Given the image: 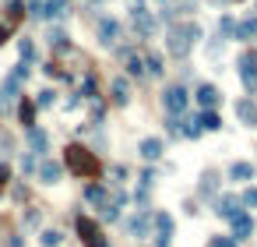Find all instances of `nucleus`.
Returning a JSON list of instances; mask_svg holds the SVG:
<instances>
[{
	"mask_svg": "<svg viewBox=\"0 0 257 247\" xmlns=\"http://www.w3.org/2000/svg\"><path fill=\"white\" fill-rule=\"evenodd\" d=\"M64 163H67V170L74 173V177H81V180H92V177H99V159H95V152H88L85 145H67V152H64Z\"/></svg>",
	"mask_w": 257,
	"mask_h": 247,
	"instance_id": "1",
	"label": "nucleus"
},
{
	"mask_svg": "<svg viewBox=\"0 0 257 247\" xmlns=\"http://www.w3.org/2000/svg\"><path fill=\"white\" fill-rule=\"evenodd\" d=\"M198 39H201V25L198 21H184V25H173L169 28V42H165V46H169L173 57H187Z\"/></svg>",
	"mask_w": 257,
	"mask_h": 247,
	"instance_id": "2",
	"label": "nucleus"
},
{
	"mask_svg": "<svg viewBox=\"0 0 257 247\" xmlns=\"http://www.w3.org/2000/svg\"><path fill=\"white\" fill-rule=\"evenodd\" d=\"M130 25H134V32H138L141 39H152L155 28H159V21L152 18V11H145L141 0H134V4H130Z\"/></svg>",
	"mask_w": 257,
	"mask_h": 247,
	"instance_id": "3",
	"label": "nucleus"
},
{
	"mask_svg": "<svg viewBox=\"0 0 257 247\" xmlns=\"http://www.w3.org/2000/svg\"><path fill=\"white\" fill-rule=\"evenodd\" d=\"M236 71H239V81L254 92V89H257V50H243V53H239Z\"/></svg>",
	"mask_w": 257,
	"mask_h": 247,
	"instance_id": "4",
	"label": "nucleus"
},
{
	"mask_svg": "<svg viewBox=\"0 0 257 247\" xmlns=\"http://www.w3.org/2000/svg\"><path fill=\"white\" fill-rule=\"evenodd\" d=\"M187 103H190V95H187V89H184V85H169V89L162 92V106L169 110L173 117H184Z\"/></svg>",
	"mask_w": 257,
	"mask_h": 247,
	"instance_id": "5",
	"label": "nucleus"
},
{
	"mask_svg": "<svg viewBox=\"0 0 257 247\" xmlns=\"http://www.w3.org/2000/svg\"><path fill=\"white\" fill-rule=\"evenodd\" d=\"M78 237L85 247H110L102 237V229L95 226V219H88V215H78Z\"/></svg>",
	"mask_w": 257,
	"mask_h": 247,
	"instance_id": "6",
	"label": "nucleus"
},
{
	"mask_svg": "<svg viewBox=\"0 0 257 247\" xmlns=\"http://www.w3.org/2000/svg\"><path fill=\"white\" fill-rule=\"evenodd\" d=\"M95 39L102 42V46H116V39H120V21H116V18H99Z\"/></svg>",
	"mask_w": 257,
	"mask_h": 247,
	"instance_id": "7",
	"label": "nucleus"
},
{
	"mask_svg": "<svg viewBox=\"0 0 257 247\" xmlns=\"http://www.w3.org/2000/svg\"><path fill=\"white\" fill-rule=\"evenodd\" d=\"M169 240H173V215L155 212V247H169Z\"/></svg>",
	"mask_w": 257,
	"mask_h": 247,
	"instance_id": "8",
	"label": "nucleus"
},
{
	"mask_svg": "<svg viewBox=\"0 0 257 247\" xmlns=\"http://www.w3.org/2000/svg\"><path fill=\"white\" fill-rule=\"evenodd\" d=\"M239 212H243V201H239L236 194H222L215 201V215H222V219H236Z\"/></svg>",
	"mask_w": 257,
	"mask_h": 247,
	"instance_id": "9",
	"label": "nucleus"
},
{
	"mask_svg": "<svg viewBox=\"0 0 257 247\" xmlns=\"http://www.w3.org/2000/svg\"><path fill=\"white\" fill-rule=\"evenodd\" d=\"M229 223H233V237L236 240H250L254 237V219H250L247 212H239L236 219H229Z\"/></svg>",
	"mask_w": 257,
	"mask_h": 247,
	"instance_id": "10",
	"label": "nucleus"
},
{
	"mask_svg": "<svg viewBox=\"0 0 257 247\" xmlns=\"http://www.w3.org/2000/svg\"><path fill=\"white\" fill-rule=\"evenodd\" d=\"M236 117L243 120L247 127H257V106H254V99H236Z\"/></svg>",
	"mask_w": 257,
	"mask_h": 247,
	"instance_id": "11",
	"label": "nucleus"
},
{
	"mask_svg": "<svg viewBox=\"0 0 257 247\" xmlns=\"http://www.w3.org/2000/svg\"><path fill=\"white\" fill-rule=\"evenodd\" d=\"M219 89H215V85H201V89H198V95H194V99H198V103H201V110H215L219 106Z\"/></svg>",
	"mask_w": 257,
	"mask_h": 247,
	"instance_id": "12",
	"label": "nucleus"
},
{
	"mask_svg": "<svg viewBox=\"0 0 257 247\" xmlns=\"http://www.w3.org/2000/svg\"><path fill=\"white\" fill-rule=\"evenodd\" d=\"M138 152H141V159H152V163H155V159L162 155V141H159V138H145V141L138 145Z\"/></svg>",
	"mask_w": 257,
	"mask_h": 247,
	"instance_id": "13",
	"label": "nucleus"
},
{
	"mask_svg": "<svg viewBox=\"0 0 257 247\" xmlns=\"http://www.w3.org/2000/svg\"><path fill=\"white\" fill-rule=\"evenodd\" d=\"M229 180H236V184L254 180V166H250V163H233V166H229Z\"/></svg>",
	"mask_w": 257,
	"mask_h": 247,
	"instance_id": "14",
	"label": "nucleus"
},
{
	"mask_svg": "<svg viewBox=\"0 0 257 247\" xmlns=\"http://www.w3.org/2000/svg\"><path fill=\"white\" fill-rule=\"evenodd\" d=\"M113 103L116 106H127L130 103V85L124 78H113Z\"/></svg>",
	"mask_w": 257,
	"mask_h": 247,
	"instance_id": "15",
	"label": "nucleus"
},
{
	"mask_svg": "<svg viewBox=\"0 0 257 247\" xmlns=\"http://www.w3.org/2000/svg\"><path fill=\"white\" fill-rule=\"evenodd\" d=\"M21 18H25V0H7V18H4V21H7L11 28H18Z\"/></svg>",
	"mask_w": 257,
	"mask_h": 247,
	"instance_id": "16",
	"label": "nucleus"
},
{
	"mask_svg": "<svg viewBox=\"0 0 257 247\" xmlns=\"http://www.w3.org/2000/svg\"><path fill=\"white\" fill-rule=\"evenodd\" d=\"M67 0H42V18H64Z\"/></svg>",
	"mask_w": 257,
	"mask_h": 247,
	"instance_id": "17",
	"label": "nucleus"
},
{
	"mask_svg": "<svg viewBox=\"0 0 257 247\" xmlns=\"http://www.w3.org/2000/svg\"><path fill=\"white\" fill-rule=\"evenodd\" d=\"M39 180L42 184H56L60 180V166L50 163V159H42V163H39Z\"/></svg>",
	"mask_w": 257,
	"mask_h": 247,
	"instance_id": "18",
	"label": "nucleus"
},
{
	"mask_svg": "<svg viewBox=\"0 0 257 247\" xmlns=\"http://www.w3.org/2000/svg\"><path fill=\"white\" fill-rule=\"evenodd\" d=\"M176 127H180V134H184V138H198V134H201V120H198V117L176 120Z\"/></svg>",
	"mask_w": 257,
	"mask_h": 247,
	"instance_id": "19",
	"label": "nucleus"
},
{
	"mask_svg": "<svg viewBox=\"0 0 257 247\" xmlns=\"http://www.w3.org/2000/svg\"><path fill=\"white\" fill-rule=\"evenodd\" d=\"M36 103H28V99H25V103H18V120L25 124V127H36Z\"/></svg>",
	"mask_w": 257,
	"mask_h": 247,
	"instance_id": "20",
	"label": "nucleus"
},
{
	"mask_svg": "<svg viewBox=\"0 0 257 247\" xmlns=\"http://www.w3.org/2000/svg\"><path fill=\"white\" fill-rule=\"evenodd\" d=\"M233 36H236V39H254V36H257V18H247V21H236V28H233Z\"/></svg>",
	"mask_w": 257,
	"mask_h": 247,
	"instance_id": "21",
	"label": "nucleus"
},
{
	"mask_svg": "<svg viewBox=\"0 0 257 247\" xmlns=\"http://www.w3.org/2000/svg\"><path fill=\"white\" fill-rule=\"evenodd\" d=\"M198 120H201V131H222V117H219L215 110H204Z\"/></svg>",
	"mask_w": 257,
	"mask_h": 247,
	"instance_id": "22",
	"label": "nucleus"
},
{
	"mask_svg": "<svg viewBox=\"0 0 257 247\" xmlns=\"http://www.w3.org/2000/svg\"><path fill=\"white\" fill-rule=\"evenodd\" d=\"M145 71H148L152 78H159L162 71H165V67H162V57H159V53H148V57H145Z\"/></svg>",
	"mask_w": 257,
	"mask_h": 247,
	"instance_id": "23",
	"label": "nucleus"
},
{
	"mask_svg": "<svg viewBox=\"0 0 257 247\" xmlns=\"http://www.w3.org/2000/svg\"><path fill=\"white\" fill-rule=\"evenodd\" d=\"M28 145H32V152H46V134L36 127H28Z\"/></svg>",
	"mask_w": 257,
	"mask_h": 247,
	"instance_id": "24",
	"label": "nucleus"
},
{
	"mask_svg": "<svg viewBox=\"0 0 257 247\" xmlns=\"http://www.w3.org/2000/svg\"><path fill=\"white\" fill-rule=\"evenodd\" d=\"M50 46H53V50H67V46H71L64 28H50Z\"/></svg>",
	"mask_w": 257,
	"mask_h": 247,
	"instance_id": "25",
	"label": "nucleus"
},
{
	"mask_svg": "<svg viewBox=\"0 0 257 247\" xmlns=\"http://www.w3.org/2000/svg\"><path fill=\"white\" fill-rule=\"evenodd\" d=\"M127 75H134V78L145 75V60H141L138 53H127Z\"/></svg>",
	"mask_w": 257,
	"mask_h": 247,
	"instance_id": "26",
	"label": "nucleus"
},
{
	"mask_svg": "<svg viewBox=\"0 0 257 247\" xmlns=\"http://www.w3.org/2000/svg\"><path fill=\"white\" fill-rule=\"evenodd\" d=\"M18 53H21V64L36 60V46H32V39H21V42H18Z\"/></svg>",
	"mask_w": 257,
	"mask_h": 247,
	"instance_id": "27",
	"label": "nucleus"
},
{
	"mask_svg": "<svg viewBox=\"0 0 257 247\" xmlns=\"http://www.w3.org/2000/svg\"><path fill=\"white\" fill-rule=\"evenodd\" d=\"M208 247H239V240L236 237H222V233H215L208 240Z\"/></svg>",
	"mask_w": 257,
	"mask_h": 247,
	"instance_id": "28",
	"label": "nucleus"
},
{
	"mask_svg": "<svg viewBox=\"0 0 257 247\" xmlns=\"http://www.w3.org/2000/svg\"><path fill=\"white\" fill-rule=\"evenodd\" d=\"M215 191H219V184H215V177H211V173H204V177H201V194H208V198H211Z\"/></svg>",
	"mask_w": 257,
	"mask_h": 247,
	"instance_id": "29",
	"label": "nucleus"
},
{
	"mask_svg": "<svg viewBox=\"0 0 257 247\" xmlns=\"http://www.w3.org/2000/svg\"><path fill=\"white\" fill-rule=\"evenodd\" d=\"M53 99H56V92H53V89H42V92H39V99H36V106H39V110H46V106H53Z\"/></svg>",
	"mask_w": 257,
	"mask_h": 247,
	"instance_id": "30",
	"label": "nucleus"
},
{
	"mask_svg": "<svg viewBox=\"0 0 257 247\" xmlns=\"http://www.w3.org/2000/svg\"><path fill=\"white\" fill-rule=\"evenodd\" d=\"M39 240H42V247H56V244H60V240H64V237H60V233H56V229H46V233H42Z\"/></svg>",
	"mask_w": 257,
	"mask_h": 247,
	"instance_id": "31",
	"label": "nucleus"
},
{
	"mask_svg": "<svg viewBox=\"0 0 257 247\" xmlns=\"http://www.w3.org/2000/svg\"><path fill=\"white\" fill-rule=\"evenodd\" d=\"M81 95H85V99H95V78H92V75H85V85H81Z\"/></svg>",
	"mask_w": 257,
	"mask_h": 247,
	"instance_id": "32",
	"label": "nucleus"
},
{
	"mask_svg": "<svg viewBox=\"0 0 257 247\" xmlns=\"http://www.w3.org/2000/svg\"><path fill=\"white\" fill-rule=\"evenodd\" d=\"M239 201H243L247 209H257V187H250V191H243V198H239Z\"/></svg>",
	"mask_w": 257,
	"mask_h": 247,
	"instance_id": "33",
	"label": "nucleus"
},
{
	"mask_svg": "<svg viewBox=\"0 0 257 247\" xmlns=\"http://www.w3.org/2000/svg\"><path fill=\"white\" fill-rule=\"evenodd\" d=\"M28 14H32V18H42V0H28Z\"/></svg>",
	"mask_w": 257,
	"mask_h": 247,
	"instance_id": "34",
	"label": "nucleus"
},
{
	"mask_svg": "<svg viewBox=\"0 0 257 247\" xmlns=\"http://www.w3.org/2000/svg\"><path fill=\"white\" fill-rule=\"evenodd\" d=\"M233 28H236V21L225 14V18H222V36H233Z\"/></svg>",
	"mask_w": 257,
	"mask_h": 247,
	"instance_id": "35",
	"label": "nucleus"
},
{
	"mask_svg": "<svg viewBox=\"0 0 257 247\" xmlns=\"http://www.w3.org/2000/svg\"><path fill=\"white\" fill-rule=\"evenodd\" d=\"M11 32H14V28H11L7 21H0V46H4V42H7V36H11Z\"/></svg>",
	"mask_w": 257,
	"mask_h": 247,
	"instance_id": "36",
	"label": "nucleus"
},
{
	"mask_svg": "<svg viewBox=\"0 0 257 247\" xmlns=\"http://www.w3.org/2000/svg\"><path fill=\"white\" fill-rule=\"evenodd\" d=\"M7 177H11V170H7V163H0V187L7 184Z\"/></svg>",
	"mask_w": 257,
	"mask_h": 247,
	"instance_id": "37",
	"label": "nucleus"
},
{
	"mask_svg": "<svg viewBox=\"0 0 257 247\" xmlns=\"http://www.w3.org/2000/svg\"><path fill=\"white\" fill-rule=\"evenodd\" d=\"M95 4H102V0H95Z\"/></svg>",
	"mask_w": 257,
	"mask_h": 247,
	"instance_id": "38",
	"label": "nucleus"
}]
</instances>
